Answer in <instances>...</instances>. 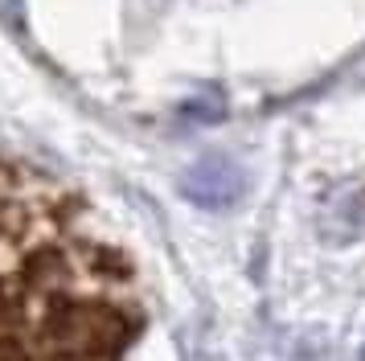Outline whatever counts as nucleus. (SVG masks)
Segmentation results:
<instances>
[{"label":"nucleus","mask_w":365,"mask_h":361,"mask_svg":"<svg viewBox=\"0 0 365 361\" xmlns=\"http://www.w3.org/2000/svg\"><path fill=\"white\" fill-rule=\"evenodd\" d=\"M144 325L135 267L99 213L0 148V361H132Z\"/></svg>","instance_id":"obj_1"}]
</instances>
